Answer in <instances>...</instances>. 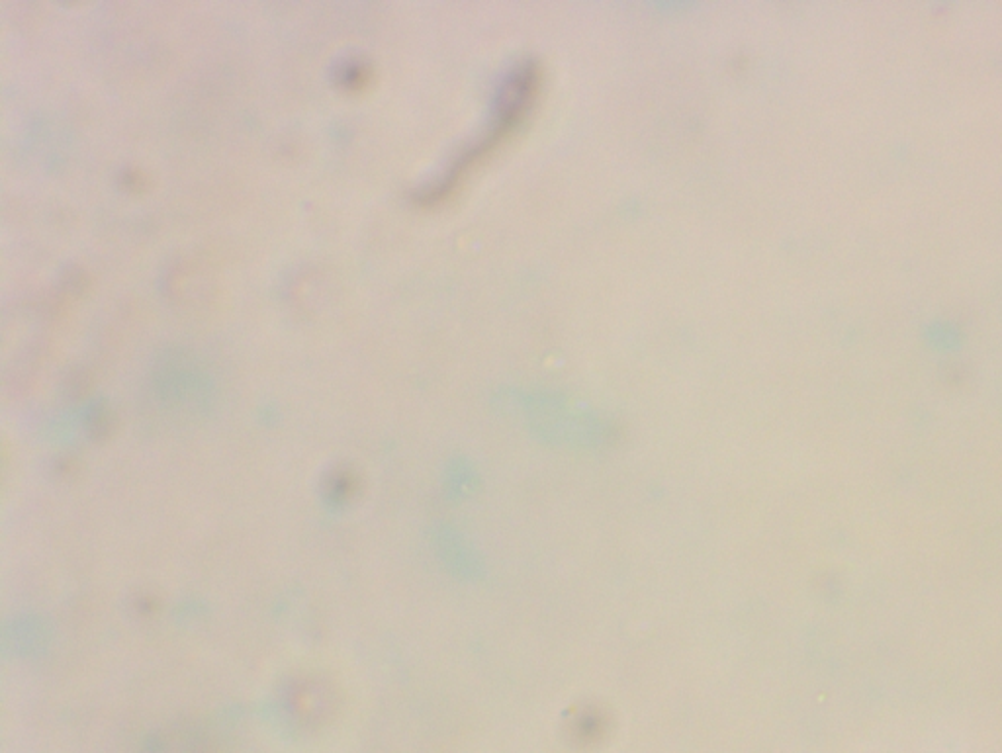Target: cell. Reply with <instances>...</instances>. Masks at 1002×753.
<instances>
[]
</instances>
